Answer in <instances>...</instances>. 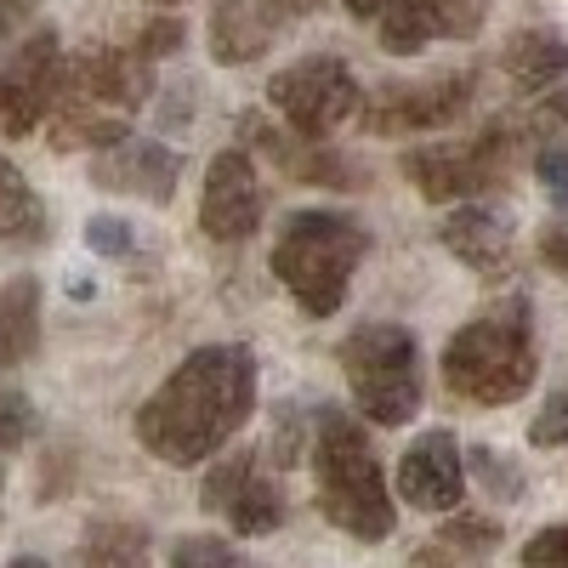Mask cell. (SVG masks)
Here are the masks:
<instances>
[{
	"mask_svg": "<svg viewBox=\"0 0 568 568\" xmlns=\"http://www.w3.org/2000/svg\"><path fill=\"white\" fill-rule=\"evenodd\" d=\"M256 409V358L240 342L187 353L171 382L136 409V438L165 466H200Z\"/></svg>",
	"mask_w": 568,
	"mask_h": 568,
	"instance_id": "6da1fadb",
	"label": "cell"
},
{
	"mask_svg": "<svg viewBox=\"0 0 568 568\" xmlns=\"http://www.w3.org/2000/svg\"><path fill=\"white\" fill-rule=\"evenodd\" d=\"M364 251H369V233L347 211H302L278 233L273 273L307 318H329L347 302V284Z\"/></svg>",
	"mask_w": 568,
	"mask_h": 568,
	"instance_id": "7a4b0ae2",
	"label": "cell"
},
{
	"mask_svg": "<svg viewBox=\"0 0 568 568\" xmlns=\"http://www.w3.org/2000/svg\"><path fill=\"white\" fill-rule=\"evenodd\" d=\"M318 506L324 517L353 540H387L393 535V495L387 471L375 460L364 426L342 409L318 415Z\"/></svg>",
	"mask_w": 568,
	"mask_h": 568,
	"instance_id": "3957f363",
	"label": "cell"
},
{
	"mask_svg": "<svg viewBox=\"0 0 568 568\" xmlns=\"http://www.w3.org/2000/svg\"><path fill=\"white\" fill-rule=\"evenodd\" d=\"M444 382L471 404H511L535 382V329L524 302H500L444 347Z\"/></svg>",
	"mask_w": 568,
	"mask_h": 568,
	"instance_id": "277c9868",
	"label": "cell"
},
{
	"mask_svg": "<svg viewBox=\"0 0 568 568\" xmlns=\"http://www.w3.org/2000/svg\"><path fill=\"white\" fill-rule=\"evenodd\" d=\"M342 369L364 420L404 426L420 409V353L404 324H364L342 342Z\"/></svg>",
	"mask_w": 568,
	"mask_h": 568,
	"instance_id": "5b68a950",
	"label": "cell"
},
{
	"mask_svg": "<svg viewBox=\"0 0 568 568\" xmlns=\"http://www.w3.org/2000/svg\"><path fill=\"white\" fill-rule=\"evenodd\" d=\"M267 103L284 114L296 136H329L336 125H347L358 114V80L342 58H302L284 74H273Z\"/></svg>",
	"mask_w": 568,
	"mask_h": 568,
	"instance_id": "8992f818",
	"label": "cell"
},
{
	"mask_svg": "<svg viewBox=\"0 0 568 568\" xmlns=\"http://www.w3.org/2000/svg\"><path fill=\"white\" fill-rule=\"evenodd\" d=\"M506 160H511V131H489L478 142H449V149H415L404 160L409 182L420 187L426 200H484L489 187H500L506 176Z\"/></svg>",
	"mask_w": 568,
	"mask_h": 568,
	"instance_id": "52a82bcc",
	"label": "cell"
},
{
	"mask_svg": "<svg viewBox=\"0 0 568 568\" xmlns=\"http://www.w3.org/2000/svg\"><path fill=\"white\" fill-rule=\"evenodd\" d=\"M149 58L142 52H114V45H91L74 63H63V91L58 103H85L103 114H131L142 98H149Z\"/></svg>",
	"mask_w": 568,
	"mask_h": 568,
	"instance_id": "ba28073f",
	"label": "cell"
},
{
	"mask_svg": "<svg viewBox=\"0 0 568 568\" xmlns=\"http://www.w3.org/2000/svg\"><path fill=\"white\" fill-rule=\"evenodd\" d=\"M58 91H63L58 34H34L23 52L0 69V125H7V136H29L58 109Z\"/></svg>",
	"mask_w": 568,
	"mask_h": 568,
	"instance_id": "9c48e42d",
	"label": "cell"
},
{
	"mask_svg": "<svg viewBox=\"0 0 568 568\" xmlns=\"http://www.w3.org/2000/svg\"><path fill=\"white\" fill-rule=\"evenodd\" d=\"M200 506L211 517H222L240 535H273L284 524V495L267 471L256 466V455H233L211 471V484L200 489Z\"/></svg>",
	"mask_w": 568,
	"mask_h": 568,
	"instance_id": "30bf717a",
	"label": "cell"
},
{
	"mask_svg": "<svg viewBox=\"0 0 568 568\" xmlns=\"http://www.w3.org/2000/svg\"><path fill=\"white\" fill-rule=\"evenodd\" d=\"M471 103V74L466 69H449V74H433V80H409V85H387L375 91L369 103V131H438L449 120H460Z\"/></svg>",
	"mask_w": 568,
	"mask_h": 568,
	"instance_id": "8fae6325",
	"label": "cell"
},
{
	"mask_svg": "<svg viewBox=\"0 0 568 568\" xmlns=\"http://www.w3.org/2000/svg\"><path fill=\"white\" fill-rule=\"evenodd\" d=\"M262 222V182H256V160L245 149H227L211 160L205 171V200H200V227L222 245L251 240Z\"/></svg>",
	"mask_w": 568,
	"mask_h": 568,
	"instance_id": "7c38bea8",
	"label": "cell"
},
{
	"mask_svg": "<svg viewBox=\"0 0 568 568\" xmlns=\"http://www.w3.org/2000/svg\"><path fill=\"white\" fill-rule=\"evenodd\" d=\"M398 495L426 511V517H438V511H455L460 495H466V460H460V444L455 433H420L404 460H398Z\"/></svg>",
	"mask_w": 568,
	"mask_h": 568,
	"instance_id": "4fadbf2b",
	"label": "cell"
},
{
	"mask_svg": "<svg viewBox=\"0 0 568 568\" xmlns=\"http://www.w3.org/2000/svg\"><path fill=\"white\" fill-rule=\"evenodd\" d=\"M91 182L109 187V194H131V200L165 205V200L176 194V154L160 149V142H131V136H120L114 149L98 154V165H91Z\"/></svg>",
	"mask_w": 568,
	"mask_h": 568,
	"instance_id": "5bb4252c",
	"label": "cell"
},
{
	"mask_svg": "<svg viewBox=\"0 0 568 568\" xmlns=\"http://www.w3.org/2000/svg\"><path fill=\"white\" fill-rule=\"evenodd\" d=\"M438 240L449 245V256H460L478 273H506V262H511V222L500 211H489L484 200H460L444 216Z\"/></svg>",
	"mask_w": 568,
	"mask_h": 568,
	"instance_id": "9a60e30c",
	"label": "cell"
},
{
	"mask_svg": "<svg viewBox=\"0 0 568 568\" xmlns=\"http://www.w3.org/2000/svg\"><path fill=\"white\" fill-rule=\"evenodd\" d=\"M273 0H216L211 12V52L216 63H251L273 40Z\"/></svg>",
	"mask_w": 568,
	"mask_h": 568,
	"instance_id": "2e32d148",
	"label": "cell"
},
{
	"mask_svg": "<svg viewBox=\"0 0 568 568\" xmlns=\"http://www.w3.org/2000/svg\"><path fill=\"white\" fill-rule=\"evenodd\" d=\"M506 74L524 91H551L568 74V45L551 29H517L506 40Z\"/></svg>",
	"mask_w": 568,
	"mask_h": 568,
	"instance_id": "e0dca14e",
	"label": "cell"
},
{
	"mask_svg": "<svg viewBox=\"0 0 568 568\" xmlns=\"http://www.w3.org/2000/svg\"><path fill=\"white\" fill-rule=\"evenodd\" d=\"M40 347V278L23 273L0 291V364H18Z\"/></svg>",
	"mask_w": 568,
	"mask_h": 568,
	"instance_id": "ac0fdd59",
	"label": "cell"
},
{
	"mask_svg": "<svg viewBox=\"0 0 568 568\" xmlns=\"http://www.w3.org/2000/svg\"><path fill=\"white\" fill-rule=\"evenodd\" d=\"M85 562L91 568H149V535L136 524H91Z\"/></svg>",
	"mask_w": 568,
	"mask_h": 568,
	"instance_id": "d6986e66",
	"label": "cell"
},
{
	"mask_svg": "<svg viewBox=\"0 0 568 568\" xmlns=\"http://www.w3.org/2000/svg\"><path fill=\"white\" fill-rule=\"evenodd\" d=\"M409 7L426 34H444V40H471L489 18V0H409Z\"/></svg>",
	"mask_w": 568,
	"mask_h": 568,
	"instance_id": "ffe728a7",
	"label": "cell"
},
{
	"mask_svg": "<svg viewBox=\"0 0 568 568\" xmlns=\"http://www.w3.org/2000/svg\"><path fill=\"white\" fill-rule=\"evenodd\" d=\"M40 222V200H34V187L23 182L18 165L0 160V240H18V233H29Z\"/></svg>",
	"mask_w": 568,
	"mask_h": 568,
	"instance_id": "44dd1931",
	"label": "cell"
},
{
	"mask_svg": "<svg viewBox=\"0 0 568 568\" xmlns=\"http://www.w3.org/2000/svg\"><path fill=\"white\" fill-rule=\"evenodd\" d=\"M171 568H251L240 546H227L216 535H182L171 546Z\"/></svg>",
	"mask_w": 568,
	"mask_h": 568,
	"instance_id": "7402d4cb",
	"label": "cell"
},
{
	"mask_svg": "<svg viewBox=\"0 0 568 568\" xmlns=\"http://www.w3.org/2000/svg\"><path fill=\"white\" fill-rule=\"evenodd\" d=\"M495 540H500V529L489 524V517H455V524L444 529L438 568H449V562H455L449 551H460V557H484V551H495Z\"/></svg>",
	"mask_w": 568,
	"mask_h": 568,
	"instance_id": "603a6c76",
	"label": "cell"
},
{
	"mask_svg": "<svg viewBox=\"0 0 568 568\" xmlns=\"http://www.w3.org/2000/svg\"><path fill=\"white\" fill-rule=\"evenodd\" d=\"M29 433H34V409H29V398H23V393H0V455L18 449Z\"/></svg>",
	"mask_w": 568,
	"mask_h": 568,
	"instance_id": "cb8c5ba5",
	"label": "cell"
},
{
	"mask_svg": "<svg viewBox=\"0 0 568 568\" xmlns=\"http://www.w3.org/2000/svg\"><path fill=\"white\" fill-rule=\"evenodd\" d=\"M529 444H535V449H557V444H568V393L546 398V409H540L535 426H529Z\"/></svg>",
	"mask_w": 568,
	"mask_h": 568,
	"instance_id": "d4e9b609",
	"label": "cell"
},
{
	"mask_svg": "<svg viewBox=\"0 0 568 568\" xmlns=\"http://www.w3.org/2000/svg\"><path fill=\"white\" fill-rule=\"evenodd\" d=\"M524 568H568V524L540 529V535L524 546Z\"/></svg>",
	"mask_w": 568,
	"mask_h": 568,
	"instance_id": "484cf974",
	"label": "cell"
},
{
	"mask_svg": "<svg viewBox=\"0 0 568 568\" xmlns=\"http://www.w3.org/2000/svg\"><path fill=\"white\" fill-rule=\"evenodd\" d=\"M535 176L551 187V200L568 211V149H540L535 154Z\"/></svg>",
	"mask_w": 568,
	"mask_h": 568,
	"instance_id": "4316f807",
	"label": "cell"
},
{
	"mask_svg": "<svg viewBox=\"0 0 568 568\" xmlns=\"http://www.w3.org/2000/svg\"><path fill=\"white\" fill-rule=\"evenodd\" d=\"M85 240H91V251H103V256H131V227L114 222V216H98L85 227Z\"/></svg>",
	"mask_w": 568,
	"mask_h": 568,
	"instance_id": "83f0119b",
	"label": "cell"
},
{
	"mask_svg": "<svg viewBox=\"0 0 568 568\" xmlns=\"http://www.w3.org/2000/svg\"><path fill=\"white\" fill-rule=\"evenodd\" d=\"M176 45H182V23L160 18V23H149V34H142L136 52H142V58H160V52H176Z\"/></svg>",
	"mask_w": 568,
	"mask_h": 568,
	"instance_id": "f1b7e54d",
	"label": "cell"
},
{
	"mask_svg": "<svg viewBox=\"0 0 568 568\" xmlns=\"http://www.w3.org/2000/svg\"><path fill=\"white\" fill-rule=\"evenodd\" d=\"M540 256H546L551 273L568 278V227H546V233H540Z\"/></svg>",
	"mask_w": 568,
	"mask_h": 568,
	"instance_id": "f546056e",
	"label": "cell"
},
{
	"mask_svg": "<svg viewBox=\"0 0 568 568\" xmlns=\"http://www.w3.org/2000/svg\"><path fill=\"white\" fill-rule=\"evenodd\" d=\"M393 7H398V0H347V12H353V18H364V23H382Z\"/></svg>",
	"mask_w": 568,
	"mask_h": 568,
	"instance_id": "4dcf8cb0",
	"label": "cell"
},
{
	"mask_svg": "<svg viewBox=\"0 0 568 568\" xmlns=\"http://www.w3.org/2000/svg\"><path fill=\"white\" fill-rule=\"evenodd\" d=\"M40 7V0H0V34H7V29H18L29 12Z\"/></svg>",
	"mask_w": 568,
	"mask_h": 568,
	"instance_id": "1f68e13d",
	"label": "cell"
},
{
	"mask_svg": "<svg viewBox=\"0 0 568 568\" xmlns=\"http://www.w3.org/2000/svg\"><path fill=\"white\" fill-rule=\"evenodd\" d=\"M273 7H278V12H313L318 0H273Z\"/></svg>",
	"mask_w": 568,
	"mask_h": 568,
	"instance_id": "d6a6232c",
	"label": "cell"
},
{
	"mask_svg": "<svg viewBox=\"0 0 568 568\" xmlns=\"http://www.w3.org/2000/svg\"><path fill=\"white\" fill-rule=\"evenodd\" d=\"M7 568H45V562H40V557H12Z\"/></svg>",
	"mask_w": 568,
	"mask_h": 568,
	"instance_id": "836d02e7",
	"label": "cell"
},
{
	"mask_svg": "<svg viewBox=\"0 0 568 568\" xmlns=\"http://www.w3.org/2000/svg\"><path fill=\"white\" fill-rule=\"evenodd\" d=\"M160 7H176V0H160Z\"/></svg>",
	"mask_w": 568,
	"mask_h": 568,
	"instance_id": "e575fe53",
	"label": "cell"
},
{
	"mask_svg": "<svg viewBox=\"0 0 568 568\" xmlns=\"http://www.w3.org/2000/svg\"><path fill=\"white\" fill-rule=\"evenodd\" d=\"M0 484H7V478H0Z\"/></svg>",
	"mask_w": 568,
	"mask_h": 568,
	"instance_id": "d590c367",
	"label": "cell"
}]
</instances>
